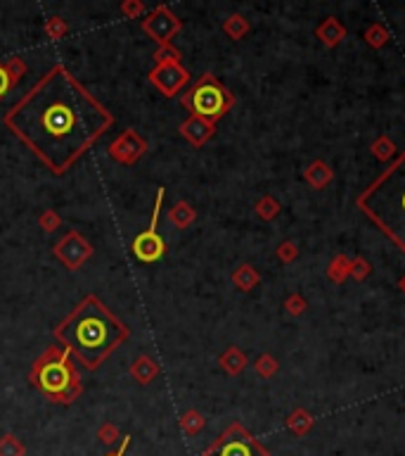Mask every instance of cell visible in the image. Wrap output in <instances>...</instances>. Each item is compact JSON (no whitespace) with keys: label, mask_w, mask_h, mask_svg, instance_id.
I'll use <instances>...</instances> for the list:
<instances>
[{"label":"cell","mask_w":405,"mask_h":456,"mask_svg":"<svg viewBox=\"0 0 405 456\" xmlns=\"http://www.w3.org/2000/svg\"><path fill=\"white\" fill-rule=\"evenodd\" d=\"M53 336L85 371H95L129 340V328L100 297L85 295L57 323Z\"/></svg>","instance_id":"cell-2"},{"label":"cell","mask_w":405,"mask_h":456,"mask_svg":"<svg viewBox=\"0 0 405 456\" xmlns=\"http://www.w3.org/2000/svg\"><path fill=\"white\" fill-rule=\"evenodd\" d=\"M0 456H26V447L13 432L0 437Z\"/></svg>","instance_id":"cell-26"},{"label":"cell","mask_w":405,"mask_h":456,"mask_svg":"<svg viewBox=\"0 0 405 456\" xmlns=\"http://www.w3.org/2000/svg\"><path fill=\"white\" fill-rule=\"evenodd\" d=\"M221 368L228 376H240L242 371L247 368V363H249V359H247V354L242 349H237V347H228L221 354Z\"/></svg>","instance_id":"cell-16"},{"label":"cell","mask_w":405,"mask_h":456,"mask_svg":"<svg viewBox=\"0 0 405 456\" xmlns=\"http://www.w3.org/2000/svg\"><path fill=\"white\" fill-rule=\"evenodd\" d=\"M254 368H256V373L261 378H273L277 373V368H280V363L273 354H261L256 361H254Z\"/></svg>","instance_id":"cell-27"},{"label":"cell","mask_w":405,"mask_h":456,"mask_svg":"<svg viewBox=\"0 0 405 456\" xmlns=\"http://www.w3.org/2000/svg\"><path fill=\"white\" fill-rule=\"evenodd\" d=\"M131 376L133 380H138L140 385H149L154 378L159 376V363L147 354H140L131 366Z\"/></svg>","instance_id":"cell-15"},{"label":"cell","mask_w":405,"mask_h":456,"mask_svg":"<svg viewBox=\"0 0 405 456\" xmlns=\"http://www.w3.org/2000/svg\"><path fill=\"white\" fill-rule=\"evenodd\" d=\"M370 274H372V267H370V262L365 257H353L351 259V278L365 281Z\"/></svg>","instance_id":"cell-29"},{"label":"cell","mask_w":405,"mask_h":456,"mask_svg":"<svg viewBox=\"0 0 405 456\" xmlns=\"http://www.w3.org/2000/svg\"><path fill=\"white\" fill-rule=\"evenodd\" d=\"M157 65H169V62H181V50H176L173 45H159L157 53L152 55Z\"/></svg>","instance_id":"cell-28"},{"label":"cell","mask_w":405,"mask_h":456,"mask_svg":"<svg viewBox=\"0 0 405 456\" xmlns=\"http://www.w3.org/2000/svg\"><path fill=\"white\" fill-rule=\"evenodd\" d=\"M38 226L43 228L45 233H53V230H57L62 226V219L55 210H45L43 214L38 217Z\"/></svg>","instance_id":"cell-31"},{"label":"cell","mask_w":405,"mask_h":456,"mask_svg":"<svg viewBox=\"0 0 405 456\" xmlns=\"http://www.w3.org/2000/svg\"><path fill=\"white\" fill-rule=\"evenodd\" d=\"M13 79H10V74H8V69H5V65L0 62V100H3L5 95H8V91L13 88Z\"/></svg>","instance_id":"cell-37"},{"label":"cell","mask_w":405,"mask_h":456,"mask_svg":"<svg viewBox=\"0 0 405 456\" xmlns=\"http://www.w3.org/2000/svg\"><path fill=\"white\" fill-rule=\"evenodd\" d=\"M389 31H386V26L384 24H370L365 29V43L370 45V48H374V50H379V48H384L386 43H389Z\"/></svg>","instance_id":"cell-25"},{"label":"cell","mask_w":405,"mask_h":456,"mask_svg":"<svg viewBox=\"0 0 405 456\" xmlns=\"http://www.w3.org/2000/svg\"><path fill=\"white\" fill-rule=\"evenodd\" d=\"M67 31H69V26L62 17H53V19H48V24H45V33H48V38H53V40L65 38Z\"/></svg>","instance_id":"cell-30"},{"label":"cell","mask_w":405,"mask_h":456,"mask_svg":"<svg viewBox=\"0 0 405 456\" xmlns=\"http://www.w3.org/2000/svg\"><path fill=\"white\" fill-rule=\"evenodd\" d=\"M97 437H100V442H105V444L112 447V444L117 442L121 435H119V428L114 423H102L100 430H97Z\"/></svg>","instance_id":"cell-36"},{"label":"cell","mask_w":405,"mask_h":456,"mask_svg":"<svg viewBox=\"0 0 405 456\" xmlns=\"http://www.w3.org/2000/svg\"><path fill=\"white\" fill-rule=\"evenodd\" d=\"M223 31L228 33V38L233 40H242L249 33V22L245 15H230L228 19L223 22Z\"/></svg>","instance_id":"cell-22"},{"label":"cell","mask_w":405,"mask_h":456,"mask_svg":"<svg viewBox=\"0 0 405 456\" xmlns=\"http://www.w3.org/2000/svg\"><path fill=\"white\" fill-rule=\"evenodd\" d=\"M33 388H38L53 404H74L83 395V385L76 371L72 354L62 345H50L43 354L33 361L28 373Z\"/></svg>","instance_id":"cell-4"},{"label":"cell","mask_w":405,"mask_h":456,"mask_svg":"<svg viewBox=\"0 0 405 456\" xmlns=\"http://www.w3.org/2000/svg\"><path fill=\"white\" fill-rule=\"evenodd\" d=\"M53 255L60 259L69 271H76L90 259L92 247L78 230H69L65 238H60L53 245Z\"/></svg>","instance_id":"cell-9"},{"label":"cell","mask_w":405,"mask_h":456,"mask_svg":"<svg viewBox=\"0 0 405 456\" xmlns=\"http://www.w3.org/2000/svg\"><path fill=\"white\" fill-rule=\"evenodd\" d=\"M254 210H256V214L263 219V221H273V219L280 214V202H277L273 195H263L261 200L254 205Z\"/></svg>","instance_id":"cell-24"},{"label":"cell","mask_w":405,"mask_h":456,"mask_svg":"<svg viewBox=\"0 0 405 456\" xmlns=\"http://www.w3.org/2000/svg\"><path fill=\"white\" fill-rule=\"evenodd\" d=\"M190 81V72L181 62H169V65H157L149 72V84L161 91V95L173 97L181 93V88Z\"/></svg>","instance_id":"cell-10"},{"label":"cell","mask_w":405,"mask_h":456,"mask_svg":"<svg viewBox=\"0 0 405 456\" xmlns=\"http://www.w3.org/2000/svg\"><path fill=\"white\" fill-rule=\"evenodd\" d=\"M370 152H372L374 159H379V162H391L398 155V148H396V143H393L389 136L381 134V136H377L372 141V146H370Z\"/></svg>","instance_id":"cell-20"},{"label":"cell","mask_w":405,"mask_h":456,"mask_svg":"<svg viewBox=\"0 0 405 456\" xmlns=\"http://www.w3.org/2000/svg\"><path fill=\"white\" fill-rule=\"evenodd\" d=\"M332 178H334L332 166H329L327 162H322V159H313L304 171V181L315 190L327 188L329 183H332Z\"/></svg>","instance_id":"cell-14"},{"label":"cell","mask_w":405,"mask_h":456,"mask_svg":"<svg viewBox=\"0 0 405 456\" xmlns=\"http://www.w3.org/2000/svg\"><path fill=\"white\" fill-rule=\"evenodd\" d=\"M144 152H147V141L133 129H126L124 134L109 146V157H112L114 162H119V164H126V166L135 164Z\"/></svg>","instance_id":"cell-11"},{"label":"cell","mask_w":405,"mask_h":456,"mask_svg":"<svg viewBox=\"0 0 405 456\" xmlns=\"http://www.w3.org/2000/svg\"><path fill=\"white\" fill-rule=\"evenodd\" d=\"M121 13L124 17H129V19H138V17H144V5L140 0H126V3H121Z\"/></svg>","instance_id":"cell-34"},{"label":"cell","mask_w":405,"mask_h":456,"mask_svg":"<svg viewBox=\"0 0 405 456\" xmlns=\"http://www.w3.org/2000/svg\"><path fill=\"white\" fill-rule=\"evenodd\" d=\"M204 416H201L199 411H197V409H188V411L183 414L181 416V430L185 432V435H199L201 432V428H204Z\"/></svg>","instance_id":"cell-23"},{"label":"cell","mask_w":405,"mask_h":456,"mask_svg":"<svg viewBox=\"0 0 405 456\" xmlns=\"http://www.w3.org/2000/svg\"><path fill=\"white\" fill-rule=\"evenodd\" d=\"M201 456H270V452L245 425L233 423L201 452Z\"/></svg>","instance_id":"cell-6"},{"label":"cell","mask_w":405,"mask_h":456,"mask_svg":"<svg viewBox=\"0 0 405 456\" xmlns=\"http://www.w3.org/2000/svg\"><path fill=\"white\" fill-rule=\"evenodd\" d=\"M233 283H235L237 290L249 292L261 283V276H258V271L254 269L251 264H240V267L233 271Z\"/></svg>","instance_id":"cell-17"},{"label":"cell","mask_w":405,"mask_h":456,"mask_svg":"<svg viewBox=\"0 0 405 456\" xmlns=\"http://www.w3.org/2000/svg\"><path fill=\"white\" fill-rule=\"evenodd\" d=\"M3 124L62 176L112 129L114 114L65 65H55L5 112Z\"/></svg>","instance_id":"cell-1"},{"label":"cell","mask_w":405,"mask_h":456,"mask_svg":"<svg viewBox=\"0 0 405 456\" xmlns=\"http://www.w3.org/2000/svg\"><path fill=\"white\" fill-rule=\"evenodd\" d=\"M5 69H8V74H10V79H13V84H17L22 77L26 74V62L22 60V57H10L8 62H3Z\"/></svg>","instance_id":"cell-32"},{"label":"cell","mask_w":405,"mask_h":456,"mask_svg":"<svg viewBox=\"0 0 405 456\" xmlns=\"http://www.w3.org/2000/svg\"><path fill=\"white\" fill-rule=\"evenodd\" d=\"M398 288H401V292H403V295H405V276H403L401 281H398Z\"/></svg>","instance_id":"cell-39"},{"label":"cell","mask_w":405,"mask_h":456,"mask_svg":"<svg viewBox=\"0 0 405 456\" xmlns=\"http://www.w3.org/2000/svg\"><path fill=\"white\" fill-rule=\"evenodd\" d=\"M181 134H183L185 141L190 143V146L201 148L204 143L211 141L213 134H216V124H211V121L190 114V117L181 124Z\"/></svg>","instance_id":"cell-12"},{"label":"cell","mask_w":405,"mask_h":456,"mask_svg":"<svg viewBox=\"0 0 405 456\" xmlns=\"http://www.w3.org/2000/svg\"><path fill=\"white\" fill-rule=\"evenodd\" d=\"M181 29H183V22L178 19L166 5H159L154 13L144 15V19H142V31L157 45H171V38L176 36V33H181Z\"/></svg>","instance_id":"cell-8"},{"label":"cell","mask_w":405,"mask_h":456,"mask_svg":"<svg viewBox=\"0 0 405 456\" xmlns=\"http://www.w3.org/2000/svg\"><path fill=\"white\" fill-rule=\"evenodd\" d=\"M129 444H131V435H124V437H121V447L117 449V452L105 454V456H126V449H129Z\"/></svg>","instance_id":"cell-38"},{"label":"cell","mask_w":405,"mask_h":456,"mask_svg":"<svg viewBox=\"0 0 405 456\" xmlns=\"http://www.w3.org/2000/svg\"><path fill=\"white\" fill-rule=\"evenodd\" d=\"M306 299H304V295H299V292H294V295H289L287 297V302H285V309L289 311L292 316H301L306 311Z\"/></svg>","instance_id":"cell-35"},{"label":"cell","mask_w":405,"mask_h":456,"mask_svg":"<svg viewBox=\"0 0 405 456\" xmlns=\"http://www.w3.org/2000/svg\"><path fill=\"white\" fill-rule=\"evenodd\" d=\"M356 205L405 255V150L358 195Z\"/></svg>","instance_id":"cell-3"},{"label":"cell","mask_w":405,"mask_h":456,"mask_svg":"<svg viewBox=\"0 0 405 456\" xmlns=\"http://www.w3.org/2000/svg\"><path fill=\"white\" fill-rule=\"evenodd\" d=\"M195 219H197L195 207L190 205V202H185V200H178L176 205L171 207V212H169V221L176 228H181V230L188 228L190 223H195Z\"/></svg>","instance_id":"cell-18"},{"label":"cell","mask_w":405,"mask_h":456,"mask_svg":"<svg viewBox=\"0 0 405 456\" xmlns=\"http://www.w3.org/2000/svg\"><path fill=\"white\" fill-rule=\"evenodd\" d=\"M297 257H299V247L294 245L292 240L280 242V247H277V259H280L282 264H292Z\"/></svg>","instance_id":"cell-33"},{"label":"cell","mask_w":405,"mask_h":456,"mask_svg":"<svg viewBox=\"0 0 405 456\" xmlns=\"http://www.w3.org/2000/svg\"><path fill=\"white\" fill-rule=\"evenodd\" d=\"M315 36L320 38V43L325 48H337L341 40L346 38V26L341 24L337 17H327L320 22V26L315 29Z\"/></svg>","instance_id":"cell-13"},{"label":"cell","mask_w":405,"mask_h":456,"mask_svg":"<svg viewBox=\"0 0 405 456\" xmlns=\"http://www.w3.org/2000/svg\"><path fill=\"white\" fill-rule=\"evenodd\" d=\"M164 195H166V188H159L157 198H154L152 221H149V226L144 228L142 233L135 235V240H133V245H131L133 255H135L138 262H142V264L157 262V259L164 257V252H166V242L159 233V217H161V205H164Z\"/></svg>","instance_id":"cell-7"},{"label":"cell","mask_w":405,"mask_h":456,"mask_svg":"<svg viewBox=\"0 0 405 456\" xmlns=\"http://www.w3.org/2000/svg\"><path fill=\"white\" fill-rule=\"evenodd\" d=\"M183 107L195 117H201L216 124L223 114H228L235 105V95L218 81L213 74H201L199 81L181 97Z\"/></svg>","instance_id":"cell-5"},{"label":"cell","mask_w":405,"mask_h":456,"mask_svg":"<svg viewBox=\"0 0 405 456\" xmlns=\"http://www.w3.org/2000/svg\"><path fill=\"white\" fill-rule=\"evenodd\" d=\"M351 276V259L346 255H337L327 267V278L332 283H344Z\"/></svg>","instance_id":"cell-21"},{"label":"cell","mask_w":405,"mask_h":456,"mask_svg":"<svg viewBox=\"0 0 405 456\" xmlns=\"http://www.w3.org/2000/svg\"><path fill=\"white\" fill-rule=\"evenodd\" d=\"M313 425H315V418L311 416L306 409H294V411L287 416V428L299 437H304L306 432L313 428Z\"/></svg>","instance_id":"cell-19"}]
</instances>
